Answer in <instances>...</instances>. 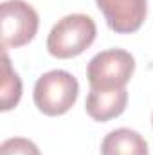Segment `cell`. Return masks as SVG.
Masks as SVG:
<instances>
[{
  "mask_svg": "<svg viewBox=\"0 0 153 155\" xmlns=\"http://www.w3.org/2000/svg\"><path fill=\"white\" fill-rule=\"evenodd\" d=\"M96 35V22L88 15H67L50 29L47 36V51L50 56L60 60L74 58L94 43Z\"/></svg>",
  "mask_w": 153,
  "mask_h": 155,
  "instance_id": "cell-1",
  "label": "cell"
},
{
  "mask_svg": "<svg viewBox=\"0 0 153 155\" xmlns=\"http://www.w3.org/2000/svg\"><path fill=\"white\" fill-rule=\"evenodd\" d=\"M79 83L67 71H49L34 85V105L45 116H61L72 108L77 99Z\"/></svg>",
  "mask_w": 153,
  "mask_h": 155,
  "instance_id": "cell-2",
  "label": "cell"
},
{
  "mask_svg": "<svg viewBox=\"0 0 153 155\" xmlns=\"http://www.w3.org/2000/svg\"><path fill=\"white\" fill-rule=\"evenodd\" d=\"M135 71V58L124 49L97 52L86 67V78L94 90L124 88Z\"/></svg>",
  "mask_w": 153,
  "mask_h": 155,
  "instance_id": "cell-3",
  "label": "cell"
},
{
  "mask_svg": "<svg viewBox=\"0 0 153 155\" xmlns=\"http://www.w3.org/2000/svg\"><path fill=\"white\" fill-rule=\"evenodd\" d=\"M40 18L36 9L24 0H5L0 4L2 51L29 43L38 33Z\"/></svg>",
  "mask_w": 153,
  "mask_h": 155,
  "instance_id": "cell-4",
  "label": "cell"
},
{
  "mask_svg": "<svg viewBox=\"0 0 153 155\" xmlns=\"http://www.w3.org/2000/svg\"><path fill=\"white\" fill-rule=\"evenodd\" d=\"M103 11L108 27L121 33H135L146 20L148 2L146 0H96Z\"/></svg>",
  "mask_w": 153,
  "mask_h": 155,
  "instance_id": "cell-5",
  "label": "cell"
},
{
  "mask_svg": "<svg viewBox=\"0 0 153 155\" xmlns=\"http://www.w3.org/2000/svg\"><path fill=\"white\" fill-rule=\"evenodd\" d=\"M128 103V90L117 88V90H94L90 88L86 96V114L92 117L94 121L105 123L114 117L121 116L126 108Z\"/></svg>",
  "mask_w": 153,
  "mask_h": 155,
  "instance_id": "cell-6",
  "label": "cell"
},
{
  "mask_svg": "<svg viewBox=\"0 0 153 155\" xmlns=\"http://www.w3.org/2000/svg\"><path fill=\"white\" fill-rule=\"evenodd\" d=\"M101 155H150L148 141L135 130H112L101 144Z\"/></svg>",
  "mask_w": 153,
  "mask_h": 155,
  "instance_id": "cell-7",
  "label": "cell"
},
{
  "mask_svg": "<svg viewBox=\"0 0 153 155\" xmlns=\"http://www.w3.org/2000/svg\"><path fill=\"white\" fill-rule=\"evenodd\" d=\"M2 110L7 112L18 105L22 97V79L11 69V61L5 51H2V87H0Z\"/></svg>",
  "mask_w": 153,
  "mask_h": 155,
  "instance_id": "cell-8",
  "label": "cell"
},
{
  "mask_svg": "<svg viewBox=\"0 0 153 155\" xmlns=\"http://www.w3.org/2000/svg\"><path fill=\"white\" fill-rule=\"evenodd\" d=\"M0 155H41L38 146L25 137H11L0 144Z\"/></svg>",
  "mask_w": 153,
  "mask_h": 155,
  "instance_id": "cell-9",
  "label": "cell"
},
{
  "mask_svg": "<svg viewBox=\"0 0 153 155\" xmlns=\"http://www.w3.org/2000/svg\"><path fill=\"white\" fill-rule=\"evenodd\" d=\"M151 123H153V116H151Z\"/></svg>",
  "mask_w": 153,
  "mask_h": 155,
  "instance_id": "cell-10",
  "label": "cell"
}]
</instances>
